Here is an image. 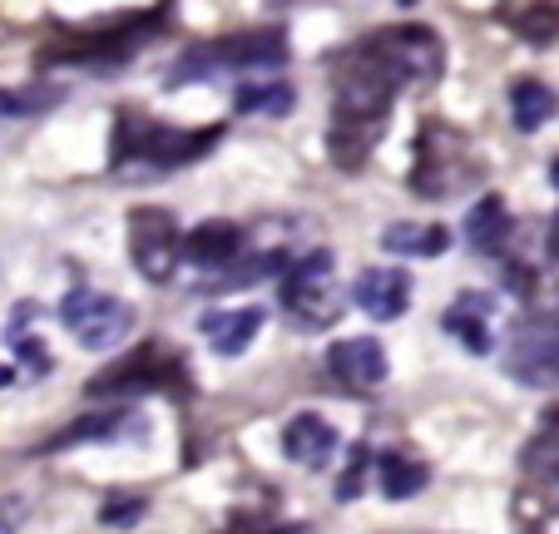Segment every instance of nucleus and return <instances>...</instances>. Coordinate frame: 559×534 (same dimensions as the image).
Here are the masks:
<instances>
[{
    "mask_svg": "<svg viewBox=\"0 0 559 534\" xmlns=\"http://www.w3.org/2000/svg\"><path fill=\"white\" fill-rule=\"evenodd\" d=\"M396 95H406V80L391 60L381 31H371L367 40L347 45L332 60V119H328V154L337 168H361L371 158V149L386 134V115L396 105Z\"/></svg>",
    "mask_w": 559,
    "mask_h": 534,
    "instance_id": "1",
    "label": "nucleus"
},
{
    "mask_svg": "<svg viewBox=\"0 0 559 534\" xmlns=\"http://www.w3.org/2000/svg\"><path fill=\"white\" fill-rule=\"evenodd\" d=\"M223 139V124L213 129H174L148 119L144 109H119L115 139H109V168L115 174H174L183 164H199Z\"/></svg>",
    "mask_w": 559,
    "mask_h": 534,
    "instance_id": "2",
    "label": "nucleus"
},
{
    "mask_svg": "<svg viewBox=\"0 0 559 534\" xmlns=\"http://www.w3.org/2000/svg\"><path fill=\"white\" fill-rule=\"evenodd\" d=\"M486 178V154L475 149L465 129L445 124V119H426L416 134V164H412V193L416 199H461Z\"/></svg>",
    "mask_w": 559,
    "mask_h": 534,
    "instance_id": "3",
    "label": "nucleus"
},
{
    "mask_svg": "<svg viewBox=\"0 0 559 534\" xmlns=\"http://www.w3.org/2000/svg\"><path fill=\"white\" fill-rule=\"evenodd\" d=\"M277 64H287L283 31H238L183 50L179 64H174V84L213 80V74H258V70H277Z\"/></svg>",
    "mask_w": 559,
    "mask_h": 534,
    "instance_id": "4",
    "label": "nucleus"
},
{
    "mask_svg": "<svg viewBox=\"0 0 559 534\" xmlns=\"http://www.w3.org/2000/svg\"><path fill=\"white\" fill-rule=\"evenodd\" d=\"M139 391H169V396H189L193 381L189 367H183L179 346L148 342L139 352H129L124 361L105 367L95 381H90V401H115V396H139Z\"/></svg>",
    "mask_w": 559,
    "mask_h": 534,
    "instance_id": "5",
    "label": "nucleus"
},
{
    "mask_svg": "<svg viewBox=\"0 0 559 534\" xmlns=\"http://www.w3.org/2000/svg\"><path fill=\"white\" fill-rule=\"evenodd\" d=\"M337 258H332L328 248H317L307 252V258L287 262L283 268V312L293 317L297 327H332L342 317V287H337Z\"/></svg>",
    "mask_w": 559,
    "mask_h": 534,
    "instance_id": "6",
    "label": "nucleus"
},
{
    "mask_svg": "<svg viewBox=\"0 0 559 534\" xmlns=\"http://www.w3.org/2000/svg\"><path fill=\"white\" fill-rule=\"evenodd\" d=\"M60 322L70 327V336L90 352H109L119 346L129 332H134V307L119 302L109 293H95V287H74L60 302Z\"/></svg>",
    "mask_w": 559,
    "mask_h": 534,
    "instance_id": "7",
    "label": "nucleus"
},
{
    "mask_svg": "<svg viewBox=\"0 0 559 534\" xmlns=\"http://www.w3.org/2000/svg\"><path fill=\"white\" fill-rule=\"evenodd\" d=\"M164 25V15L148 11V15H134L129 25H115V31H80V35H64L55 40L50 50H40V64H115V60H129L148 35Z\"/></svg>",
    "mask_w": 559,
    "mask_h": 534,
    "instance_id": "8",
    "label": "nucleus"
},
{
    "mask_svg": "<svg viewBox=\"0 0 559 534\" xmlns=\"http://www.w3.org/2000/svg\"><path fill=\"white\" fill-rule=\"evenodd\" d=\"M129 258H134V268L148 277V283H169L179 258H183L179 218H174L169 209H154V203L134 209L129 213Z\"/></svg>",
    "mask_w": 559,
    "mask_h": 534,
    "instance_id": "9",
    "label": "nucleus"
},
{
    "mask_svg": "<svg viewBox=\"0 0 559 534\" xmlns=\"http://www.w3.org/2000/svg\"><path fill=\"white\" fill-rule=\"evenodd\" d=\"M510 371L520 381H559V307H545V312H530L525 322L510 336Z\"/></svg>",
    "mask_w": 559,
    "mask_h": 534,
    "instance_id": "10",
    "label": "nucleus"
},
{
    "mask_svg": "<svg viewBox=\"0 0 559 534\" xmlns=\"http://www.w3.org/2000/svg\"><path fill=\"white\" fill-rule=\"evenodd\" d=\"M328 371L342 381L347 391H377L386 381V352H381L377 336H347L328 352Z\"/></svg>",
    "mask_w": 559,
    "mask_h": 534,
    "instance_id": "11",
    "label": "nucleus"
},
{
    "mask_svg": "<svg viewBox=\"0 0 559 534\" xmlns=\"http://www.w3.org/2000/svg\"><path fill=\"white\" fill-rule=\"evenodd\" d=\"M352 297L377 322H391V317H402L412 307V273H402V268H367L357 277V287H352Z\"/></svg>",
    "mask_w": 559,
    "mask_h": 534,
    "instance_id": "12",
    "label": "nucleus"
},
{
    "mask_svg": "<svg viewBox=\"0 0 559 534\" xmlns=\"http://www.w3.org/2000/svg\"><path fill=\"white\" fill-rule=\"evenodd\" d=\"M283 455L297 465H307V471H322V465L337 455V430H332V420H322L317 411L293 416L283 430Z\"/></svg>",
    "mask_w": 559,
    "mask_h": 534,
    "instance_id": "13",
    "label": "nucleus"
},
{
    "mask_svg": "<svg viewBox=\"0 0 559 534\" xmlns=\"http://www.w3.org/2000/svg\"><path fill=\"white\" fill-rule=\"evenodd\" d=\"M183 258L199 262L203 273H228L243 258V228L238 223H203V228L183 233Z\"/></svg>",
    "mask_w": 559,
    "mask_h": 534,
    "instance_id": "14",
    "label": "nucleus"
},
{
    "mask_svg": "<svg viewBox=\"0 0 559 534\" xmlns=\"http://www.w3.org/2000/svg\"><path fill=\"white\" fill-rule=\"evenodd\" d=\"M510 238H515V218H510L506 199L500 193H480V203L465 213V242L475 252H486V258H500L510 248Z\"/></svg>",
    "mask_w": 559,
    "mask_h": 534,
    "instance_id": "15",
    "label": "nucleus"
},
{
    "mask_svg": "<svg viewBox=\"0 0 559 534\" xmlns=\"http://www.w3.org/2000/svg\"><path fill=\"white\" fill-rule=\"evenodd\" d=\"M263 307H223V312H203L199 332L209 336V346L218 356H238L258 332H263Z\"/></svg>",
    "mask_w": 559,
    "mask_h": 534,
    "instance_id": "16",
    "label": "nucleus"
},
{
    "mask_svg": "<svg viewBox=\"0 0 559 534\" xmlns=\"http://www.w3.org/2000/svg\"><path fill=\"white\" fill-rule=\"evenodd\" d=\"M520 471L535 490H555L559 495V411H545L539 430L525 440L520 451Z\"/></svg>",
    "mask_w": 559,
    "mask_h": 534,
    "instance_id": "17",
    "label": "nucleus"
},
{
    "mask_svg": "<svg viewBox=\"0 0 559 534\" xmlns=\"http://www.w3.org/2000/svg\"><path fill=\"white\" fill-rule=\"evenodd\" d=\"M555 115H559V95L549 90L545 80L525 74V80L510 84V124H515L520 134H535V129H545Z\"/></svg>",
    "mask_w": 559,
    "mask_h": 534,
    "instance_id": "18",
    "label": "nucleus"
},
{
    "mask_svg": "<svg viewBox=\"0 0 559 534\" xmlns=\"http://www.w3.org/2000/svg\"><path fill=\"white\" fill-rule=\"evenodd\" d=\"M381 248L396 252V258H441L451 248V228H441V223H391L381 233Z\"/></svg>",
    "mask_w": 559,
    "mask_h": 534,
    "instance_id": "19",
    "label": "nucleus"
},
{
    "mask_svg": "<svg viewBox=\"0 0 559 534\" xmlns=\"http://www.w3.org/2000/svg\"><path fill=\"white\" fill-rule=\"evenodd\" d=\"M486 312H490V297H486V293H465V297H455V307L445 312V332L461 336V342L471 346L475 356H486V352H490Z\"/></svg>",
    "mask_w": 559,
    "mask_h": 534,
    "instance_id": "20",
    "label": "nucleus"
},
{
    "mask_svg": "<svg viewBox=\"0 0 559 534\" xmlns=\"http://www.w3.org/2000/svg\"><path fill=\"white\" fill-rule=\"evenodd\" d=\"M510 530L515 534H559V495L525 485V490L515 495V505H510Z\"/></svg>",
    "mask_w": 559,
    "mask_h": 534,
    "instance_id": "21",
    "label": "nucleus"
},
{
    "mask_svg": "<svg viewBox=\"0 0 559 534\" xmlns=\"http://www.w3.org/2000/svg\"><path fill=\"white\" fill-rule=\"evenodd\" d=\"M377 485L386 500H412V495H421L426 485H431V471H426L421 461H412V455H377Z\"/></svg>",
    "mask_w": 559,
    "mask_h": 534,
    "instance_id": "22",
    "label": "nucleus"
},
{
    "mask_svg": "<svg viewBox=\"0 0 559 534\" xmlns=\"http://www.w3.org/2000/svg\"><path fill=\"white\" fill-rule=\"evenodd\" d=\"M124 426H144V420L129 416V411H105V416H85V420H74V426H64L55 440H45V451H70V446H85V440H115Z\"/></svg>",
    "mask_w": 559,
    "mask_h": 534,
    "instance_id": "23",
    "label": "nucleus"
},
{
    "mask_svg": "<svg viewBox=\"0 0 559 534\" xmlns=\"http://www.w3.org/2000/svg\"><path fill=\"white\" fill-rule=\"evenodd\" d=\"M500 21L530 45H555L559 40V5H506Z\"/></svg>",
    "mask_w": 559,
    "mask_h": 534,
    "instance_id": "24",
    "label": "nucleus"
},
{
    "mask_svg": "<svg viewBox=\"0 0 559 534\" xmlns=\"http://www.w3.org/2000/svg\"><path fill=\"white\" fill-rule=\"evenodd\" d=\"M233 105H238V115H287L297 105V95H293V84H283V80H253L238 90Z\"/></svg>",
    "mask_w": 559,
    "mask_h": 534,
    "instance_id": "25",
    "label": "nucleus"
},
{
    "mask_svg": "<svg viewBox=\"0 0 559 534\" xmlns=\"http://www.w3.org/2000/svg\"><path fill=\"white\" fill-rule=\"evenodd\" d=\"M371 465H377V455H371L367 446H357V451H352V461H347V475L337 480V500H357L361 485H367V475H371Z\"/></svg>",
    "mask_w": 559,
    "mask_h": 534,
    "instance_id": "26",
    "label": "nucleus"
},
{
    "mask_svg": "<svg viewBox=\"0 0 559 534\" xmlns=\"http://www.w3.org/2000/svg\"><path fill=\"white\" fill-rule=\"evenodd\" d=\"M139 514H144V500H109L105 510H99V520L105 524H134Z\"/></svg>",
    "mask_w": 559,
    "mask_h": 534,
    "instance_id": "27",
    "label": "nucleus"
},
{
    "mask_svg": "<svg viewBox=\"0 0 559 534\" xmlns=\"http://www.w3.org/2000/svg\"><path fill=\"white\" fill-rule=\"evenodd\" d=\"M506 287H510V293H520V297H535V273H530L525 262H510V268H506Z\"/></svg>",
    "mask_w": 559,
    "mask_h": 534,
    "instance_id": "28",
    "label": "nucleus"
},
{
    "mask_svg": "<svg viewBox=\"0 0 559 534\" xmlns=\"http://www.w3.org/2000/svg\"><path fill=\"white\" fill-rule=\"evenodd\" d=\"M25 524V500L11 495V500H0V534H15Z\"/></svg>",
    "mask_w": 559,
    "mask_h": 534,
    "instance_id": "29",
    "label": "nucleus"
},
{
    "mask_svg": "<svg viewBox=\"0 0 559 534\" xmlns=\"http://www.w3.org/2000/svg\"><path fill=\"white\" fill-rule=\"evenodd\" d=\"M21 361H25L31 371H50V356H45L40 342H21Z\"/></svg>",
    "mask_w": 559,
    "mask_h": 534,
    "instance_id": "30",
    "label": "nucleus"
},
{
    "mask_svg": "<svg viewBox=\"0 0 559 534\" xmlns=\"http://www.w3.org/2000/svg\"><path fill=\"white\" fill-rule=\"evenodd\" d=\"M15 381V367H0V387H11Z\"/></svg>",
    "mask_w": 559,
    "mask_h": 534,
    "instance_id": "31",
    "label": "nucleus"
},
{
    "mask_svg": "<svg viewBox=\"0 0 559 534\" xmlns=\"http://www.w3.org/2000/svg\"><path fill=\"white\" fill-rule=\"evenodd\" d=\"M549 178H555V189H559V158H555V164H549Z\"/></svg>",
    "mask_w": 559,
    "mask_h": 534,
    "instance_id": "32",
    "label": "nucleus"
},
{
    "mask_svg": "<svg viewBox=\"0 0 559 534\" xmlns=\"http://www.w3.org/2000/svg\"><path fill=\"white\" fill-rule=\"evenodd\" d=\"M267 534H312V530H267Z\"/></svg>",
    "mask_w": 559,
    "mask_h": 534,
    "instance_id": "33",
    "label": "nucleus"
}]
</instances>
